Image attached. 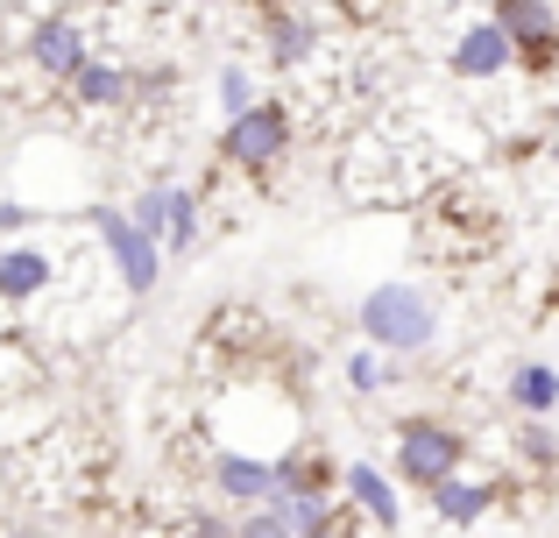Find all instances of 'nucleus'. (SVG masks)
<instances>
[{
    "label": "nucleus",
    "mask_w": 559,
    "mask_h": 538,
    "mask_svg": "<svg viewBox=\"0 0 559 538\" xmlns=\"http://www.w3.org/2000/svg\"><path fill=\"white\" fill-rule=\"evenodd\" d=\"M361 333L382 355H425L439 340V304L425 284H376L361 298Z\"/></svg>",
    "instance_id": "obj_1"
},
{
    "label": "nucleus",
    "mask_w": 559,
    "mask_h": 538,
    "mask_svg": "<svg viewBox=\"0 0 559 538\" xmlns=\"http://www.w3.org/2000/svg\"><path fill=\"white\" fill-rule=\"evenodd\" d=\"M467 461V440L453 426H439V418H404L396 426V468H404L411 489H439L447 475H461Z\"/></svg>",
    "instance_id": "obj_2"
},
{
    "label": "nucleus",
    "mask_w": 559,
    "mask_h": 538,
    "mask_svg": "<svg viewBox=\"0 0 559 538\" xmlns=\"http://www.w3.org/2000/svg\"><path fill=\"white\" fill-rule=\"evenodd\" d=\"M219 156L241 170H270L290 156V113L276 107V99H255V107H241L227 121V135H219Z\"/></svg>",
    "instance_id": "obj_3"
},
{
    "label": "nucleus",
    "mask_w": 559,
    "mask_h": 538,
    "mask_svg": "<svg viewBox=\"0 0 559 538\" xmlns=\"http://www.w3.org/2000/svg\"><path fill=\"white\" fill-rule=\"evenodd\" d=\"M489 22L510 36V64H532V71L559 64V14H552V0H496Z\"/></svg>",
    "instance_id": "obj_4"
},
{
    "label": "nucleus",
    "mask_w": 559,
    "mask_h": 538,
    "mask_svg": "<svg viewBox=\"0 0 559 538\" xmlns=\"http://www.w3.org/2000/svg\"><path fill=\"white\" fill-rule=\"evenodd\" d=\"M99 241H107L114 270L128 276V290H156V276H164V249H156V241L142 235L128 213H107V206H99Z\"/></svg>",
    "instance_id": "obj_5"
},
{
    "label": "nucleus",
    "mask_w": 559,
    "mask_h": 538,
    "mask_svg": "<svg viewBox=\"0 0 559 538\" xmlns=\"http://www.w3.org/2000/svg\"><path fill=\"white\" fill-rule=\"evenodd\" d=\"M28 57H36L43 79H64L71 85V71L85 64V36L64 22V14H50V22H36V36H28Z\"/></svg>",
    "instance_id": "obj_6"
},
{
    "label": "nucleus",
    "mask_w": 559,
    "mask_h": 538,
    "mask_svg": "<svg viewBox=\"0 0 559 538\" xmlns=\"http://www.w3.org/2000/svg\"><path fill=\"white\" fill-rule=\"evenodd\" d=\"M453 71H461V79H496V71H510V36L496 22H475L453 43Z\"/></svg>",
    "instance_id": "obj_7"
},
{
    "label": "nucleus",
    "mask_w": 559,
    "mask_h": 538,
    "mask_svg": "<svg viewBox=\"0 0 559 538\" xmlns=\"http://www.w3.org/2000/svg\"><path fill=\"white\" fill-rule=\"evenodd\" d=\"M150 206H156V249H191L199 241V199L185 192V184H156L150 192Z\"/></svg>",
    "instance_id": "obj_8"
},
{
    "label": "nucleus",
    "mask_w": 559,
    "mask_h": 538,
    "mask_svg": "<svg viewBox=\"0 0 559 538\" xmlns=\"http://www.w3.org/2000/svg\"><path fill=\"white\" fill-rule=\"evenodd\" d=\"M213 489L227 503H270V489H276V475H270V461H241V454H219L213 461Z\"/></svg>",
    "instance_id": "obj_9"
},
{
    "label": "nucleus",
    "mask_w": 559,
    "mask_h": 538,
    "mask_svg": "<svg viewBox=\"0 0 559 538\" xmlns=\"http://www.w3.org/2000/svg\"><path fill=\"white\" fill-rule=\"evenodd\" d=\"M43 284H50V255L43 249H8L0 255V298L8 304H28Z\"/></svg>",
    "instance_id": "obj_10"
},
{
    "label": "nucleus",
    "mask_w": 559,
    "mask_h": 538,
    "mask_svg": "<svg viewBox=\"0 0 559 538\" xmlns=\"http://www.w3.org/2000/svg\"><path fill=\"white\" fill-rule=\"evenodd\" d=\"M341 482H347V497H355V511H361V517H376V525H382V531H390V525H396V517H404V511H396V489H390V482H382V475L369 468V461H355V468H347V475H341Z\"/></svg>",
    "instance_id": "obj_11"
},
{
    "label": "nucleus",
    "mask_w": 559,
    "mask_h": 538,
    "mask_svg": "<svg viewBox=\"0 0 559 538\" xmlns=\"http://www.w3.org/2000/svg\"><path fill=\"white\" fill-rule=\"evenodd\" d=\"M510 404H518L524 418H552V404H559V369H552V361H524V369L510 375Z\"/></svg>",
    "instance_id": "obj_12"
},
{
    "label": "nucleus",
    "mask_w": 559,
    "mask_h": 538,
    "mask_svg": "<svg viewBox=\"0 0 559 538\" xmlns=\"http://www.w3.org/2000/svg\"><path fill=\"white\" fill-rule=\"evenodd\" d=\"M128 93H135V79L114 71V64H93V57H85V64L71 71V99H79V107H121Z\"/></svg>",
    "instance_id": "obj_13"
},
{
    "label": "nucleus",
    "mask_w": 559,
    "mask_h": 538,
    "mask_svg": "<svg viewBox=\"0 0 559 538\" xmlns=\"http://www.w3.org/2000/svg\"><path fill=\"white\" fill-rule=\"evenodd\" d=\"M489 503H496V489L489 482H461V475H447V482L432 489V511L447 517V525H475Z\"/></svg>",
    "instance_id": "obj_14"
},
{
    "label": "nucleus",
    "mask_w": 559,
    "mask_h": 538,
    "mask_svg": "<svg viewBox=\"0 0 559 538\" xmlns=\"http://www.w3.org/2000/svg\"><path fill=\"white\" fill-rule=\"evenodd\" d=\"M262 28H270L276 43V64H305V50H312V22L290 8H262Z\"/></svg>",
    "instance_id": "obj_15"
},
{
    "label": "nucleus",
    "mask_w": 559,
    "mask_h": 538,
    "mask_svg": "<svg viewBox=\"0 0 559 538\" xmlns=\"http://www.w3.org/2000/svg\"><path fill=\"white\" fill-rule=\"evenodd\" d=\"M518 454L532 461V468H559V440H552V426H546V418H532V426L518 432Z\"/></svg>",
    "instance_id": "obj_16"
},
{
    "label": "nucleus",
    "mask_w": 559,
    "mask_h": 538,
    "mask_svg": "<svg viewBox=\"0 0 559 538\" xmlns=\"http://www.w3.org/2000/svg\"><path fill=\"white\" fill-rule=\"evenodd\" d=\"M234 538H290V525H284V511H270V503H255V511L234 525Z\"/></svg>",
    "instance_id": "obj_17"
},
{
    "label": "nucleus",
    "mask_w": 559,
    "mask_h": 538,
    "mask_svg": "<svg viewBox=\"0 0 559 538\" xmlns=\"http://www.w3.org/2000/svg\"><path fill=\"white\" fill-rule=\"evenodd\" d=\"M347 383H355L361 397H376V390L390 383V361H376V355H355V361H347Z\"/></svg>",
    "instance_id": "obj_18"
},
{
    "label": "nucleus",
    "mask_w": 559,
    "mask_h": 538,
    "mask_svg": "<svg viewBox=\"0 0 559 538\" xmlns=\"http://www.w3.org/2000/svg\"><path fill=\"white\" fill-rule=\"evenodd\" d=\"M219 107H227V113L255 107V99H248V71H219Z\"/></svg>",
    "instance_id": "obj_19"
},
{
    "label": "nucleus",
    "mask_w": 559,
    "mask_h": 538,
    "mask_svg": "<svg viewBox=\"0 0 559 538\" xmlns=\"http://www.w3.org/2000/svg\"><path fill=\"white\" fill-rule=\"evenodd\" d=\"M298 538H361V531H355V517H347V511H326L312 531H298Z\"/></svg>",
    "instance_id": "obj_20"
},
{
    "label": "nucleus",
    "mask_w": 559,
    "mask_h": 538,
    "mask_svg": "<svg viewBox=\"0 0 559 538\" xmlns=\"http://www.w3.org/2000/svg\"><path fill=\"white\" fill-rule=\"evenodd\" d=\"M191 538H234V525H199Z\"/></svg>",
    "instance_id": "obj_21"
},
{
    "label": "nucleus",
    "mask_w": 559,
    "mask_h": 538,
    "mask_svg": "<svg viewBox=\"0 0 559 538\" xmlns=\"http://www.w3.org/2000/svg\"><path fill=\"white\" fill-rule=\"evenodd\" d=\"M552 304H559V298H552Z\"/></svg>",
    "instance_id": "obj_22"
}]
</instances>
